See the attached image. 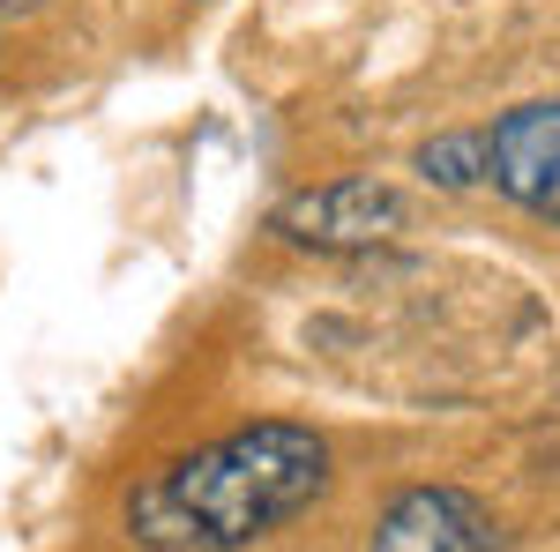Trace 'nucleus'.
Masks as SVG:
<instances>
[{
	"mask_svg": "<svg viewBox=\"0 0 560 552\" xmlns=\"http://www.w3.org/2000/svg\"><path fill=\"white\" fill-rule=\"evenodd\" d=\"M329 478L306 425H247L128 493V538L150 552H240L300 515Z\"/></svg>",
	"mask_w": 560,
	"mask_h": 552,
	"instance_id": "nucleus-1",
	"label": "nucleus"
},
{
	"mask_svg": "<svg viewBox=\"0 0 560 552\" xmlns=\"http://www.w3.org/2000/svg\"><path fill=\"white\" fill-rule=\"evenodd\" d=\"M277 232L322 247V255H351V247H382L404 232V195L382 179H329V187H306L277 210Z\"/></svg>",
	"mask_w": 560,
	"mask_h": 552,
	"instance_id": "nucleus-2",
	"label": "nucleus"
},
{
	"mask_svg": "<svg viewBox=\"0 0 560 552\" xmlns=\"http://www.w3.org/2000/svg\"><path fill=\"white\" fill-rule=\"evenodd\" d=\"M486 179L530 216L560 224V97L553 105H516L486 134Z\"/></svg>",
	"mask_w": 560,
	"mask_h": 552,
	"instance_id": "nucleus-3",
	"label": "nucleus"
},
{
	"mask_svg": "<svg viewBox=\"0 0 560 552\" xmlns=\"http://www.w3.org/2000/svg\"><path fill=\"white\" fill-rule=\"evenodd\" d=\"M374 552H501V530L471 493L419 485L374 522Z\"/></svg>",
	"mask_w": 560,
	"mask_h": 552,
	"instance_id": "nucleus-4",
	"label": "nucleus"
},
{
	"mask_svg": "<svg viewBox=\"0 0 560 552\" xmlns=\"http://www.w3.org/2000/svg\"><path fill=\"white\" fill-rule=\"evenodd\" d=\"M419 165H427V179H441V187H471V179H486V134L427 142V150H419Z\"/></svg>",
	"mask_w": 560,
	"mask_h": 552,
	"instance_id": "nucleus-5",
	"label": "nucleus"
},
{
	"mask_svg": "<svg viewBox=\"0 0 560 552\" xmlns=\"http://www.w3.org/2000/svg\"><path fill=\"white\" fill-rule=\"evenodd\" d=\"M15 8H38V0H0V15H15Z\"/></svg>",
	"mask_w": 560,
	"mask_h": 552,
	"instance_id": "nucleus-6",
	"label": "nucleus"
}]
</instances>
